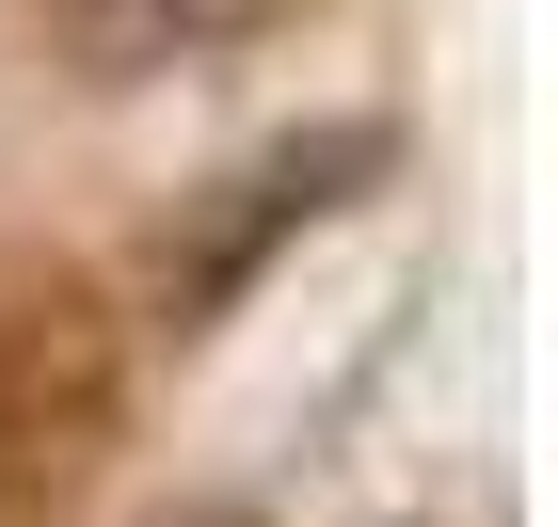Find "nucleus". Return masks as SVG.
Listing matches in <instances>:
<instances>
[{
    "label": "nucleus",
    "instance_id": "f257e3e1",
    "mask_svg": "<svg viewBox=\"0 0 558 527\" xmlns=\"http://www.w3.org/2000/svg\"><path fill=\"white\" fill-rule=\"evenodd\" d=\"M288 0H64L96 81H160V64H208V48H256Z\"/></svg>",
    "mask_w": 558,
    "mask_h": 527
},
{
    "label": "nucleus",
    "instance_id": "f03ea898",
    "mask_svg": "<svg viewBox=\"0 0 558 527\" xmlns=\"http://www.w3.org/2000/svg\"><path fill=\"white\" fill-rule=\"evenodd\" d=\"M96 399V368H81V304H48V320H0V480L16 464H48V432Z\"/></svg>",
    "mask_w": 558,
    "mask_h": 527
}]
</instances>
